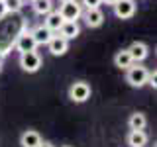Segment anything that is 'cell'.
Masks as SVG:
<instances>
[{
    "mask_svg": "<svg viewBox=\"0 0 157 147\" xmlns=\"http://www.w3.org/2000/svg\"><path fill=\"white\" fill-rule=\"evenodd\" d=\"M132 63H134V61H132V55H130L128 49H122V51H118L116 55H114V65L118 69H122V71H126Z\"/></svg>",
    "mask_w": 157,
    "mask_h": 147,
    "instance_id": "9a60e30c",
    "label": "cell"
},
{
    "mask_svg": "<svg viewBox=\"0 0 157 147\" xmlns=\"http://www.w3.org/2000/svg\"><path fill=\"white\" fill-rule=\"evenodd\" d=\"M90 85L85 81H77L73 82L71 88H69V98H71V102H75V104H82V102H86L88 98H90Z\"/></svg>",
    "mask_w": 157,
    "mask_h": 147,
    "instance_id": "3957f363",
    "label": "cell"
},
{
    "mask_svg": "<svg viewBox=\"0 0 157 147\" xmlns=\"http://www.w3.org/2000/svg\"><path fill=\"white\" fill-rule=\"evenodd\" d=\"M128 126H130V130H145V126H147L145 114L144 112H134L130 116V120H128Z\"/></svg>",
    "mask_w": 157,
    "mask_h": 147,
    "instance_id": "2e32d148",
    "label": "cell"
},
{
    "mask_svg": "<svg viewBox=\"0 0 157 147\" xmlns=\"http://www.w3.org/2000/svg\"><path fill=\"white\" fill-rule=\"evenodd\" d=\"M6 14H8V12H6V6H4V2L0 0V20H2L4 16H6Z\"/></svg>",
    "mask_w": 157,
    "mask_h": 147,
    "instance_id": "44dd1931",
    "label": "cell"
},
{
    "mask_svg": "<svg viewBox=\"0 0 157 147\" xmlns=\"http://www.w3.org/2000/svg\"><path fill=\"white\" fill-rule=\"evenodd\" d=\"M20 67L22 71L26 73H37L39 67H41V55L32 49V51H26V53H20Z\"/></svg>",
    "mask_w": 157,
    "mask_h": 147,
    "instance_id": "277c9868",
    "label": "cell"
},
{
    "mask_svg": "<svg viewBox=\"0 0 157 147\" xmlns=\"http://www.w3.org/2000/svg\"><path fill=\"white\" fill-rule=\"evenodd\" d=\"M41 141H43L41 135H39V131H36V130H26L22 134V137H20V145L22 147H37Z\"/></svg>",
    "mask_w": 157,
    "mask_h": 147,
    "instance_id": "8fae6325",
    "label": "cell"
},
{
    "mask_svg": "<svg viewBox=\"0 0 157 147\" xmlns=\"http://www.w3.org/2000/svg\"><path fill=\"white\" fill-rule=\"evenodd\" d=\"M128 51H130L134 63H141V61H145V59L149 57V47H147V43H144V41H134L130 47H128Z\"/></svg>",
    "mask_w": 157,
    "mask_h": 147,
    "instance_id": "9c48e42d",
    "label": "cell"
},
{
    "mask_svg": "<svg viewBox=\"0 0 157 147\" xmlns=\"http://www.w3.org/2000/svg\"><path fill=\"white\" fill-rule=\"evenodd\" d=\"M37 147H55V145H53L51 141H41V143H39Z\"/></svg>",
    "mask_w": 157,
    "mask_h": 147,
    "instance_id": "7402d4cb",
    "label": "cell"
},
{
    "mask_svg": "<svg viewBox=\"0 0 157 147\" xmlns=\"http://www.w3.org/2000/svg\"><path fill=\"white\" fill-rule=\"evenodd\" d=\"M145 85H149L151 88H153V90L157 88V73H155V71H149V75H147V82H145Z\"/></svg>",
    "mask_w": 157,
    "mask_h": 147,
    "instance_id": "ffe728a7",
    "label": "cell"
},
{
    "mask_svg": "<svg viewBox=\"0 0 157 147\" xmlns=\"http://www.w3.org/2000/svg\"><path fill=\"white\" fill-rule=\"evenodd\" d=\"M81 18L85 20L88 28H100L104 24V14H102L100 8H86V12H82Z\"/></svg>",
    "mask_w": 157,
    "mask_h": 147,
    "instance_id": "52a82bcc",
    "label": "cell"
},
{
    "mask_svg": "<svg viewBox=\"0 0 157 147\" xmlns=\"http://www.w3.org/2000/svg\"><path fill=\"white\" fill-rule=\"evenodd\" d=\"M33 6V12L37 14V16H45L53 10V0H29Z\"/></svg>",
    "mask_w": 157,
    "mask_h": 147,
    "instance_id": "e0dca14e",
    "label": "cell"
},
{
    "mask_svg": "<svg viewBox=\"0 0 157 147\" xmlns=\"http://www.w3.org/2000/svg\"><path fill=\"white\" fill-rule=\"evenodd\" d=\"M0 73H2V59H0Z\"/></svg>",
    "mask_w": 157,
    "mask_h": 147,
    "instance_id": "cb8c5ba5",
    "label": "cell"
},
{
    "mask_svg": "<svg viewBox=\"0 0 157 147\" xmlns=\"http://www.w3.org/2000/svg\"><path fill=\"white\" fill-rule=\"evenodd\" d=\"M57 33L65 39H75V37H78V33H81V28H78L77 22H63Z\"/></svg>",
    "mask_w": 157,
    "mask_h": 147,
    "instance_id": "4fadbf2b",
    "label": "cell"
},
{
    "mask_svg": "<svg viewBox=\"0 0 157 147\" xmlns=\"http://www.w3.org/2000/svg\"><path fill=\"white\" fill-rule=\"evenodd\" d=\"M102 0H81V6L85 8H100Z\"/></svg>",
    "mask_w": 157,
    "mask_h": 147,
    "instance_id": "d6986e66",
    "label": "cell"
},
{
    "mask_svg": "<svg viewBox=\"0 0 157 147\" xmlns=\"http://www.w3.org/2000/svg\"><path fill=\"white\" fill-rule=\"evenodd\" d=\"M147 75H149L147 67H144L141 63H132L126 69V82L132 88H141L147 82Z\"/></svg>",
    "mask_w": 157,
    "mask_h": 147,
    "instance_id": "6da1fadb",
    "label": "cell"
},
{
    "mask_svg": "<svg viewBox=\"0 0 157 147\" xmlns=\"http://www.w3.org/2000/svg\"><path fill=\"white\" fill-rule=\"evenodd\" d=\"M2 2H4V6H6L8 14H16L24 6V0H2Z\"/></svg>",
    "mask_w": 157,
    "mask_h": 147,
    "instance_id": "ac0fdd59",
    "label": "cell"
},
{
    "mask_svg": "<svg viewBox=\"0 0 157 147\" xmlns=\"http://www.w3.org/2000/svg\"><path fill=\"white\" fill-rule=\"evenodd\" d=\"M32 36L36 39V45H47V41L53 37V32L45 26V24H41V26H37L32 32Z\"/></svg>",
    "mask_w": 157,
    "mask_h": 147,
    "instance_id": "7c38bea8",
    "label": "cell"
},
{
    "mask_svg": "<svg viewBox=\"0 0 157 147\" xmlns=\"http://www.w3.org/2000/svg\"><path fill=\"white\" fill-rule=\"evenodd\" d=\"M61 2H65V0H61Z\"/></svg>",
    "mask_w": 157,
    "mask_h": 147,
    "instance_id": "484cf974",
    "label": "cell"
},
{
    "mask_svg": "<svg viewBox=\"0 0 157 147\" xmlns=\"http://www.w3.org/2000/svg\"><path fill=\"white\" fill-rule=\"evenodd\" d=\"M118 0H102V4H106V6H114Z\"/></svg>",
    "mask_w": 157,
    "mask_h": 147,
    "instance_id": "603a6c76",
    "label": "cell"
},
{
    "mask_svg": "<svg viewBox=\"0 0 157 147\" xmlns=\"http://www.w3.org/2000/svg\"><path fill=\"white\" fill-rule=\"evenodd\" d=\"M147 139H149V137H147V134L144 130H130V134L126 137V141H128L130 147H145Z\"/></svg>",
    "mask_w": 157,
    "mask_h": 147,
    "instance_id": "30bf717a",
    "label": "cell"
},
{
    "mask_svg": "<svg viewBox=\"0 0 157 147\" xmlns=\"http://www.w3.org/2000/svg\"><path fill=\"white\" fill-rule=\"evenodd\" d=\"M43 18H45V20H43V24H45V26L51 29L53 33H57V32H59V28H61V24L65 22V20L61 18V14H59L57 10H51V12L45 14Z\"/></svg>",
    "mask_w": 157,
    "mask_h": 147,
    "instance_id": "5bb4252c",
    "label": "cell"
},
{
    "mask_svg": "<svg viewBox=\"0 0 157 147\" xmlns=\"http://www.w3.org/2000/svg\"><path fill=\"white\" fill-rule=\"evenodd\" d=\"M14 47H16L18 53H26V51H32V49H36V39H33L32 32H22L20 36L16 37V41H14Z\"/></svg>",
    "mask_w": 157,
    "mask_h": 147,
    "instance_id": "ba28073f",
    "label": "cell"
},
{
    "mask_svg": "<svg viewBox=\"0 0 157 147\" xmlns=\"http://www.w3.org/2000/svg\"><path fill=\"white\" fill-rule=\"evenodd\" d=\"M47 49H49V53H51L53 57H61V55H65L69 51V39L53 33V37L47 41Z\"/></svg>",
    "mask_w": 157,
    "mask_h": 147,
    "instance_id": "8992f818",
    "label": "cell"
},
{
    "mask_svg": "<svg viewBox=\"0 0 157 147\" xmlns=\"http://www.w3.org/2000/svg\"><path fill=\"white\" fill-rule=\"evenodd\" d=\"M114 16L120 20H130L136 14V2L134 0H118L114 4Z\"/></svg>",
    "mask_w": 157,
    "mask_h": 147,
    "instance_id": "5b68a950",
    "label": "cell"
},
{
    "mask_svg": "<svg viewBox=\"0 0 157 147\" xmlns=\"http://www.w3.org/2000/svg\"><path fill=\"white\" fill-rule=\"evenodd\" d=\"M63 147H71V145H63Z\"/></svg>",
    "mask_w": 157,
    "mask_h": 147,
    "instance_id": "d4e9b609",
    "label": "cell"
},
{
    "mask_svg": "<svg viewBox=\"0 0 157 147\" xmlns=\"http://www.w3.org/2000/svg\"><path fill=\"white\" fill-rule=\"evenodd\" d=\"M57 12L61 14V18L65 20V22H77L82 14V6L77 0H65V2H61V6H59Z\"/></svg>",
    "mask_w": 157,
    "mask_h": 147,
    "instance_id": "7a4b0ae2",
    "label": "cell"
}]
</instances>
